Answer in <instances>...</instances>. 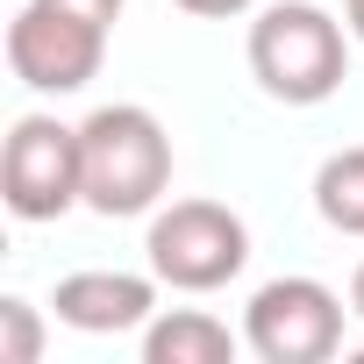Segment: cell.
Here are the masks:
<instances>
[{"label": "cell", "mask_w": 364, "mask_h": 364, "mask_svg": "<svg viewBox=\"0 0 364 364\" xmlns=\"http://www.w3.org/2000/svg\"><path fill=\"white\" fill-rule=\"evenodd\" d=\"M171 8H186V15H200V22H236V15H257L264 0H171Z\"/></svg>", "instance_id": "cell-11"}, {"label": "cell", "mask_w": 364, "mask_h": 364, "mask_svg": "<svg viewBox=\"0 0 364 364\" xmlns=\"http://www.w3.org/2000/svg\"><path fill=\"white\" fill-rule=\"evenodd\" d=\"M36 357H43V314L22 293H8L0 300V364H36Z\"/></svg>", "instance_id": "cell-10"}, {"label": "cell", "mask_w": 364, "mask_h": 364, "mask_svg": "<svg viewBox=\"0 0 364 364\" xmlns=\"http://www.w3.org/2000/svg\"><path fill=\"white\" fill-rule=\"evenodd\" d=\"M250 79L286 107H321L350 79V22L314 0H272L250 22Z\"/></svg>", "instance_id": "cell-1"}, {"label": "cell", "mask_w": 364, "mask_h": 364, "mask_svg": "<svg viewBox=\"0 0 364 364\" xmlns=\"http://www.w3.org/2000/svg\"><path fill=\"white\" fill-rule=\"evenodd\" d=\"M243 336L208 307H157L143 321V364H236Z\"/></svg>", "instance_id": "cell-8"}, {"label": "cell", "mask_w": 364, "mask_h": 364, "mask_svg": "<svg viewBox=\"0 0 364 364\" xmlns=\"http://www.w3.org/2000/svg\"><path fill=\"white\" fill-rule=\"evenodd\" d=\"M0 200L15 222H58L86 208V143L58 114H22L0 150Z\"/></svg>", "instance_id": "cell-5"}, {"label": "cell", "mask_w": 364, "mask_h": 364, "mask_svg": "<svg viewBox=\"0 0 364 364\" xmlns=\"http://www.w3.org/2000/svg\"><path fill=\"white\" fill-rule=\"evenodd\" d=\"M79 143H86V208L122 222V215H150L171 186V136L150 107L136 100H114V107H93L79 122Z\"/></svg>", "instance_id": "cell-2"}, {"label": "cell", "mask_w": 364, "mask_h": 364, "mask_svg": "<svg viewBox=\"0 0 364 364\" xmlns=\"http://www.w3.org/2000/svg\"><path fill=\"white\" fill-rule=\"evenodd\" d=\"M350 314H357V321H364V264H357V272H350Z\"/></svg>", "instance_id": "cell-13"}, {"label": "cell", "mask_w": 364, "mask_h": 364, "mask_svg": "<svg viewBox=\"0 0 364 364\" xmlns=\"http://www.w3.org/2000/svg\"><path fill=\"white\" fill-rule=\"evenodd\" d=\"M143 257L171 293H222L250 264V229L222 200H171V208H150Z\"/></svg>", "instance_id": "cell-4"}, {"label": "cell", "mask_w": 364, "mask_h": 364, "mask_svg": "<svg viewBox=\"0 0 364 364\" xmlns=\"http://www.w3.org/2000/svg\"><path fill=\"white\" fill-rule=\"evenodd\" d=\"M343 293L307 272L264 279L243 307V350L264 364H328L343 350Z\"/></svg>", "instance_id": "cell-6"}, {"label": "cell", "mask_w": 364, "mask_h": 364, "mask_svg": "<svg viewBox=\"0 0 364 364\" xmlns=\"http://www.w3.org/2000/svg\"><path fill=\"white\" fill-rule=\"evenodd\" d=\"M122 0H22L8 22V65L29 93H79L100 79Z\"/></svg>", "instance_id": "cell-3"}, {"label": "cell", "mask_w": 364, "mask_h": 364, "mask_svg": "<svg viewBox=\"0 0 364 364\" xmlns=\"http://www.w3.org/2000/svg\"><path fill=\"white\" fill-rule=\"evenodd\" d=\"M343 22H350V36L364 43V0H343Z\"/></svg>", "instance_id": "cell-12"}, {"label": "cell", "mask_w": 364, "mask_h": 364, "mask_svg": "<svg viewBox=\"0 0 364 364\" xmlns=\"http://www.w3.org/2000/svg\"><path fill=\"white\" fill-rule=\"evenodd\" d=\"M314 215L336 236H364V143L321 157V171H314Z\"/></svg>", "instance_id": "cell-9"}, {"label": "cell", "mask_w": 364, "mask_h": 364, "mask_svg": "<svg viewBox=\"0 0 364 364\" xmlns=\"http://www.w3.org/2000/svg\"><path fill=\"white\" fill-rule=\"evenodd\" d=\"M157 272H65L58 293H50V314L79 336H122V328H143L157 314Z\"/></svg>", "instance_id": "cell-7"}]
</instances>
